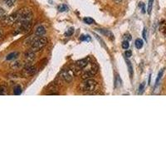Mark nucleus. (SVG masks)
<instances>
[{
	"label": "nucleus",
	"mask_w": 166,
	"mask_h": 166,
	"mask_svg": "<svg viewBox=\"0 0 166 166\" xmlns=\"http://www.w3.org/2000/svg\"><path fill=\"white\" fill-rule=\"evenodd\" d=\"M97 82L95 80L91 79H85L83 82L80 85V90L83 91L84 93H88V94H92L94 91L97 90Z\"/></svg>",
	"instance_id": "1"
},
{
	"label": "nucleus",
	"mask_w": 166,
	"mask_h": 166,
	"mask_svg": "<svg viewBox=\"0 0 166 166\" xmlns=\"http://www.w3.org/2000/svg\"><path fill=\"white\" fill-rule=\"evenodd\" d=\"M18 24L20 23H28V22H32V19H33V13L30 8H23L20 9L18 12Z\"/></svg>",
	"instance_id": "2"
},
{
	"label": "nucleus",
	"mask_w": 166,
	"mask_h": 166,
	"mask_svg": "<svg viewBox=\"0 0 166 166\" xmlns=\"http://www.w3.org/2000/svg\"><path fill=\"white\" fill-rule=\"evenodd\" d=\"M47 43V39L45 37H40L38 36L34 39H33V41L31 42V49L32 51H39L43 48L44 47L46 46Z\"/></svg>",
	"instance_id": "3"
},
{
	"label": "nucleus",
	"mask_w": 166,
	"mask_h": 166,
	"mask_svg": "<svg viewBox=\"0 0 166 166\" xmlns=\"http://www.w3.org/2000/svg\"><path fill=\"white\" fill-rule=\"evenodd\" d=\"M82 77L83 79H88L92 77L93 76H95V74L97 73V67L95 66V64L91 63H89V64L84 67L82 70Z\"/></svg>",
	"instance_id": "4"
},
{
	"label": "nucleus",
	"mask_w": 166,
	"mask_h": 166,
	"mask_svg": "<svg viewBox=\"0 0 166 166\" xmlns=\"http://www.w3.org/2000/svg\"><path fill=\"white\" fill-rule=\"evenodd\" d=\"M18 13H14L8 16L3 17V18L1 19V23L4 26H11L18 22Z\"/></svg>",
	"instance_id": "5"
},
{
	"label": "nucleus",
	"mask_w": 166,
	"mask_h": 166,
	"mask_svg": "<svg viewBox=\"0 0 166 166\" xmlns=\"http://www.w3.org/2000/svg\"><path fill=\"white\" fill-rule=\"evenodd\" d=\"M61 78L65 81L66 82H71V80L74 77V72L71 69H64L62 71L60 74Z\"/></svg>",
	"instance_id": "6"
},
{
	"label": "nucleus",
	"mask_w": 166,
	"mask_h": 166,
	"mask_svg": "<svg viewBox=\"0 0 166 166\" xmlns=\"http://www.w3.org/2000/svg\"><path fill=\"white\" fill-rule=\"evenodd\" d=\"M36 67L32 65H27L25 66L24 69H23V71H22V74H23V76L27 77V76H30L32 75L36 72Z\"/></svg>",
	"instance_id": "7"
},
{
	"label": "nucleus",
	"mask_w": 166,
	"mask_h": 166,
	"mask_svg": "<svg viewBox=\"0 0 166 166\" xmlns=\"http://www.w3.org/2000/svg\"><path fill=\"white\" fill-rule=\"evenodd\" d=\"M90 63V60H89V58L87 57V58H84V59H81V60L77 61L76 63V67H78L80 70H82L83 68L86 67L88 64Z\"/></svg>",
	"instance_id": "8"
},
{
	"label": "nucleus",
	"mask_w": 166,
	"mask_h": 166,
	"mask_svg": "<svg viewBox=\"0 0 166 166\" xmlns=\"http://www.w3.org/2000/svg\"><path fill=\"white\" fill-rule=\"evenodd\" d=\"M25 59L27 60V63H33L34 59H35V53L33 52V51L30 50V51H28L25 53Z\"/></svg>",
	"instance_id": "9"
},
{
	"label": "nucleus",
	"mask_w": 166,
	"mask_h": 166,
	"mask_svg": "<svg viewBox=\"0 0 166 166\" xmlns=\"http://www.w3.org/2000/svg\"><path fill=\"white\" fill-rule=\"evenodd\" d=\"M96 30L98 31L99 33H101V34H103V35L106 36V37H108L109 38H112V39H114V35H113V33H112L110 30H106V29H101V28L96 29Z\"/></svg>",
	"instance_id": "10"
},
{
	"label": "nucleus",
	"mask_w": 166,
	"mask_h": 166,
	"mask_svg": "<svg viewBox=\"0 0 166 166\" xmlns=\"http://www.w3.org/2000/svg\"><path fill=\"white\" fill-rule=\"evenodd\" d=\"M46 33V29L43 26H39L37 27V29L35 31V34L37 36H43Z\"/></svg>",
	"instance_id": "11"
},
{
	"label": "nucleus",
	"mask_w": 166,
	"mask_h": 166,
	"mask_svg": "<svg viewBox=\"0 0 166 166\" xmlns=\"http://www.w3.org/2000/svg\"><path fill=\"white\" fill-rule=\"evenodd\" d=\"M19 53L17 52H11V53H9V54L6 57V59L8 61L10 60H14V59H16L17 57H18Z\"/></svg>",
	"instance_id": "12"
},
{
	"label": "nucleus",
	"mask_w": 166,
	"mask_h": 166,
	"mask_svg": "<svg viewBox=\"0 0 166 166\" xmlns=\"http://www.w3.org/2000/svg\"><path fill=\"white\" fill-rule=\"evenodd\" d=\"M135 45H136V47L137 49H141L142 47L144 45V42L140 38H137L136 40V43H135Z\"/></svg>",
	"instance_id": "13"
},
{
	"label": "nucleus",
	"mask_w": 166,
	"mask_h": 166,
	"mask_svg": "<svg viewBox=\"0 0 166 166\" xmlns=\"http://www.w3.org/2000/svg\"><path fill=\"white\" fill-rule=\"evenodd\" d=\"M163 73H164V69H161L160 71V72H159L158 76H157V78H156V81H155V87H157L159 85V83H160V82L161 78H162V76H163Z\"/></svg>",
	"instance_id": "14"
},
{
	"label": "nucleus",
	"mask_w": 166,
	"mask_h": 166,
	"mask_svg": "<svg viewBox=\"0 0 166 166\" xmlns=\"http://www.w3.org/2000/svg\"><path fill=\"white\" fill-rule=\"evenodd\" d=\"M17 0H3V3H5V5H7L8 7H13V6L15 5Z\"/></svg>",
	"instance_id": "15"
},
{
	"label": "nucleus",
	"mask_w": 166,
	"mask_h": 166,
	"mask_svg": "<svg viewBox=\"0 0 166 166\" xmlns=\"http://www.w3.org/2000/svg\"><path fill=\"white\" fill-rule=\"evenodd\" d=\"M22 87H20V86H17V87H14V95H21V93H22Z\"/></svg>",
	"instance_id": "16"
},
{
	"label": "nucleus",
	"mask_w": 166,
	"mask_h": 166,
	"mask_svg": "<svg viewBox=\"0 0 166 166\" xmlns=\"http://www.w3.org/2000/svg\"><path fill=\"white\" fill-rule=\"evenodd\" d=\"M153 3H154V0H149V3H148V8H147V12L149 14H151V12H152Z\"/></svg>",
	"instance_id": "17"
},
{
	"label": "nucleus",
	"mask_w": 166,
	"mask_h": 166,
	"mask_svg": "<svg viewBox=\"0 0 166 166\" xmlns=\"http://www.w3.org/2000/svg\"><path fill=\"white\" fill-rule=\"evenodd\" d=\"M84 22L87 23V24H93L95 21H94V19L91 18H89V17H87V18H84Z\"/></svg>",
	"instance_id": "18"
},
{
	"label": "nucleus",
	"mask_w": 166,
	"mask_h": 166,
	"mask_svg": "<svg viewBox=\"0 0 166 166\" xmlns=\"http://www.w3.org/2000/svg\"><path fill=\"white\" fill-rule=\"evenodd\" d=\"M126 63H127V66H128V69H129V72H130V76L132 77L133 76V67L131 65V63L129 62V61H126Z\"/></svg>",
	"instance_id": "19"
},
{
	"label": "nucleus",
	"mask_w": 166,
	"mask_h": 166,
	"mask_svg": "<svg viewBox=\"0 0 166 166\" xmlns=\"http://www.w3.org/2000/svg\"><path fill=\"white\" fill-rule=\"evenodd\" d=\"M7 94V88L4 86H0V95Z\"/></svg>",
	"instance_id": "20"
},
{
	"label": "nucleus",
	"mask_w": 166,
	"mask_h": 166,
	"mask_svg": "<svg viewBox=\"0 0 166 166\" xmlns=\"http://www.w3.org/2000/svg\"><path fill=\"white\" fill-rule=\"evenodd\" d=\"M58 9H59V11L60 12H66L68 10V8L67 7V5L65 4H62L58 7Z\"/></svg>",
	"instance_id": "21"
},
{
	"label": "nucleus",
	"mask_w": 166,
	"mask_h": 166,
	"mask_svg": "<svg viewBox=\"0 0 166 166\" xmlns=\"http://www.w3.org/2000/svg\"><path fill=\"white\" fill-rule=\"evenodd\" d=\"M80 40H81V41H87L88 42L91 40V37L88 35H82V36H81Z\"/></svg>",
	"instance_id": "22"
},
{
	"label": "nucleus",
	"mask_w": 166,
	"mask_h": 166,
	"mask_svg": "<svg viewBox=\"0 0 166 166\" xmlns=\"http://www.w3.org/2000/svg\"><path fill=\"white\" fill-rule=\"evenodd\" d=\"M73 33H74V28L73 27H71V28H69V29L66 32L65 35L67 36V37H70V36H71L73 34Z\"/></svg>",
	"instance_id": "23"
},
{
	"label": "nucleus",
	"mask_w": 166,
	"mask_h": 166,
	"mask_svg": "<svg viewBox=\"0 0 166 166\" xmlns=\"http://www.w3.org/2000/svg\"><path fill=\"white\" fill-rule=\"evenodd\" d=\"M144 87H145V82H142L139 87V94H142L143 93Z\"/></svg>",
	"instance_id": "24"
},
{
	"label": "nucleus",
	"mask_w": 166,
	"mask_h": 166,
	"mask_svg": "<svg viewBox=\"0 0 166 166\" xmlns=\"http://www.w3.org/2000/svg\"><path fill=\"white\" fill-rule=\"evenodd\" d=\"M120 85H121V80H120L119 75H117L115 77V87H120Z\"/></svg>",
	"instance_id": "25"
},
{
	"label": "nucleus",
	"mask_w": 166,
	"mask_h": 166,
	"mask_svg": "<svg viewBox=\"0 0 166 166\" xmlns=\"http://www.w3.org/2000/svg\"><path fill=\"white\" fill-rule=\"evenodd\" d=\"M129 47H130V43H129V42L128 41H124L122 43V47L124 48V49L125 50H127L129 48Z\"/></svg>",
	"instance_id": "26"
},
{
	"label": "nucleus",
	"mask_w": 166,
	"mask_h": 166,
	"mask_svg": "<svg viewBox=\"0 0 166 166\" xmlns=\"http://www.w3.org/2000/svg\"><path fill=\"white\" fill-rule=\"evenodd\" d=\"M3 17H5V11L3 8L0 7V19H2Z\"/></svg>",
	"instance_id": "27"
},
{
	"label": "nucleus",
	"mask_w": 166,
	"mask_h": 166,
	"mask_svg": "<svg viewBox=\"0 0 166 166\" xmlns=\"http://www.w3.org/2000/svg\"><path fill=\"white\" fill-rule=\"evenodd\" d=\"M125 57H127V58H129V57H131V55H132V52H131V50H127V51H125Z\"/></svg>",
	"instance_id": "28"
},
{
	"label": "nucleus",
	"mask_w": 166,
	"mask_h": 166,
	"mask_svg": "<svg viewBox=\"0 0 166 166\" xmlns=\"http://www.w3.org/2000/svg\"><path fill=\"white\" fill-rule=\"evenodd\" d=\"M143 37H144V40L147 39V29L146 28H144V30H143Z\"/></svg>",
	"instance_id": "29"
},
{
	"label": "nucleus",
	"mask_w": 166,
	"mask_h": 166,
	"mask_svg": "<svg viewBox=\"0 0 166 166\" xmlns=\"http://www.w3.org/2000/svg\"><path fill=\"white\" fill-rule=\"evenodd\" d=\"M140 6H141V7H142V13H143V14H144V13H145V8H144V4H143V3H140Z\"/></svg>",
	"instance_id": "30"
},
{
	"label": "nucleus",
	"mask_w": 166,
	"mask_h": 166,
	"mask_svg": "<svg viewBox=\"0 0 166 166\" xmlns=\"http://www.w3.org/2000/svg\"><path fill=\"white\" fill-rule=\"evenodd\" d=\"M125 38L126 39V41H130V40H131V35H125Z\"/></svg>",
	"instance_id": "31"
},
{
	"label": "nucleus",
	"mask_w": 166,
	"mask_h": 166,
	"mask_svg": "<svg viewBox=\"0 0 166 166\" xmlns=\"http://www.w3.org/2000/svg\"><path fill=\"white\" fill-rule=\"evenodd\" d=\"M121 1H122V0H114L115 3H120Z\"/></svg>",
	"instance_id": "32"
},
{
	"label": "nucleus",
	"mask_w": 166,
	"mask_h": 166,
	"mask_svg": "<svg viewBox=\"0 0 166 166\" xmlns=\"http://www.w3.org/2000/svg\"><path fill=\"white\" fill-rule=\"evenodd\" d=\"M2 36H3V33H2V31L0 30V38H2Z\"/></svg>",
	"instance_id": "33"
}]
</instances>
